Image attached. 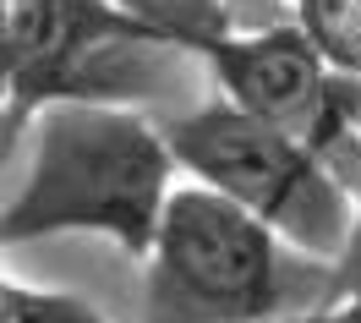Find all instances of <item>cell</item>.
<instances>
[{
    "instance_id": "obj_1",
    "label": "cell",
    "mask_w": 361,
    "mask_h": 323,
    "mask_svg": "<svg viewBox=\"0 0 361 323\" xmlns=\"http://www.w3.org/2000/svg\"><path fill=\"white\" fill-rule=\"evenodd\" d=\"M176 170L170 132L137 110H115L104 99H55L39 110L23 186L6 203V247L93 231L121 252L148 257Z\"/></svg>"
},
{
    "instance_id": "obj_2",
    "label": "cell",
    "mask_w": 361,
    "mask_h": 323,
    "mask_svg": "<svg viewBox=\"0 0 361 323\" xmlns=\"http://www.w3.org/2000/svg\"><path fill=\"white\" fill-rule=\"evenodd\" d=\"M307 263L257 214L186 181L148 247L142 323H279L307 296Z\"/></svg>"
},
{
    "instance_id": "obj_3",
    "label": "cell",
    "mask_w": 361,
    "mask_h": 323,
    "mask_svg": "<svg viewBox=\"0 0 361 323\" xmlns=\"http://www.w3.org/2000/svg\"><path fill=\"white\" fill-rule=\"evenodd\" d=\"M170 148L192 181L257 214L295 252L317 263H345L361 214L350 208V192L323 170L307 138L225 99L180 116L170 126Z\"/></svg>"
},
{
    "instance_id": "obj_4",
    "label": "cell",
    "mask_w": 361,
    "mask_h": 323,
    "mask_svg": "<svg viewBox=\"0 0 361 323\" xmlns=\"http://www.w3.org/2000/svg\"><path fill=\"white\" fill-rule=\"evenodd\" d=\"M137 44H176V33L121 0H6V93L11 126L55 99H93L88 71Z\"/></svg>"
},
{
    "instance_id": "obj_5",
    "label": "cell",
    "mask_w": 361,
    "mask_h": 323,
    "mask_svg": "<svg viewBox=\"0 0 361 323\" xmlns=\"http://www.w3.org/2000/svg\"><path fill=\"white\" fill-rule=\"evenodd\" d=\"M208 66L219 77L230 104H241L252 116L285 126L295 138L312 142L329 116V71L317 44L301 28H252V33H214L197 44Z\"/></svg>"
},
{
    "instance_id": "obj_6",
    "label": "cell",
    "mask_w": 361,
    "mask_h": 323,
    "mask_svg": "<svg viewBox=\"0 0 361 323\" xmlns=\"http://www.w3.org/2000/svg\"><path fill=\"white\" fill-rule=\"evenodd\" d=\"M121 6L137 11V17H148V23L164 28V33H176L186 49H197L203 39H214V33L230 28L225 0H121Z\"/></svg>"
},
{
    "instance_id": "obj_7",
    "label": "cell",
    "mask_w": 361,
    "mask_h": 323,
    "mask_svg": "<svg viewBox=\"0 0 361 323\" xmlns=\"http://www.w3.org/2000/svg\"><path fill=\"white\" fill-rule=\"evenodd\" d=\"M6 323H110L99 307L66 291H39L27 279H6Z\"/></svg>"
},
{
    "instance_id": "obj_8",
    "label": "cell",
    "mask_w": 361,
    "mask_h": 323,
    "mask_svg": "<svg viewBox=\"0 0 361 323\" xmlns=\"http://www.w3.org/2000/svg\"><path fill=\"white\" fill-rule=\"evenodd\" d=\"M295 323H361V291H350V296L339 301V307H329V312H312V318H295Z\"/></svg>"
},
{
    "instance_id": "obj_9",
    "label": "cell",
    "mask_w": 361,
    "mask_h": 323,
    "mask_svg": "<svg viewBox=\"0 0 361 323\" xmlns=\"http://www.w3.org/2000/svg\"><path fill=\"white\" fill-rule=\"evenodd\" d=\"M279 0H225V17H257V11H274Z\"/></svg>"
},
{
    "instance_id": "obj_10",
    "label": "cell",
    "mask_w": 361,
    "mask_h": 323,
    "mask_svg": "<svg viewBox=\"0 0 361 323\" xmlns=\"http://www.w3.org/2000/svg\"><path fill=\"white\" fill-rule=\"evenodd\" d=\"M345 274H350V291H361V219H356V241L345 252Z\"/></svg>"
}]
</instances>
